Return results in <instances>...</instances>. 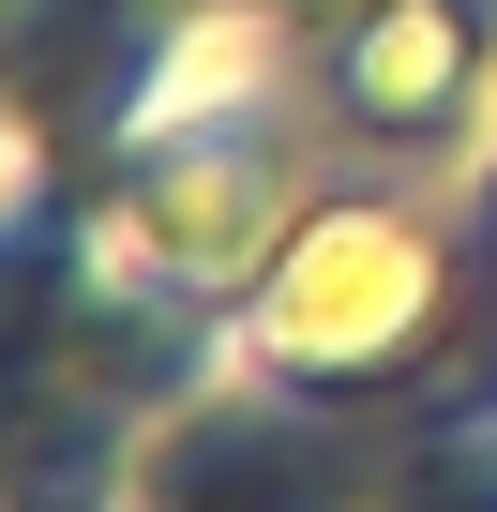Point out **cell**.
I'll list each match as a JSON object with an SVG mask.
<instances>
[{
	"instance_id": "7a4b0ae2",
	"label": "cell",
	"mask_w": 497,
	"mask_h": 512,
	"mask_svg": "<svg viewBox=\"0 0 497 512\" xmlns=\"http://www.w3.org/2000/svg\"><path fill=\"white\" fill-rule=\"evenodd\" d=\"M241 76H272V31L257 16H211L196 46H166V76H151V106H136V136H211V121H241V106H257V91H241Z\"/></svg>"
},
{
	"instance_id": "3957f363",
	"label": "cell",
	"mask_w": 497,
	"mask_h": 512,
	"mask_svg": "<svg viewBox=\"0 0 497 512\" xmlns=\"http://www.w3.org/2000/svg\"><path fill=\"white\" fill-rule=\"evenodd\" d=\"M362 106H377V121L452 106V16H437V0H407V16H377V31H362Z\"/></svg>"
},
{
	"instance_id": "6da1fadb",
	"label": "cell",
	"mask_w": 497,
	"mask_h": 512,
	"mask_svg": "<svg viewBox=\"0 0 497 512\" xmlns=\"http://www.w3.org/2000/svg\"><path fill=\"white\" fill-rule=\"evenodd\" d=\"M422 287H437L422 226H392V211H332V226L287 256V287H272V347H287V362H377V347L422 332Z\"/></svg>"
}]
</instances>
